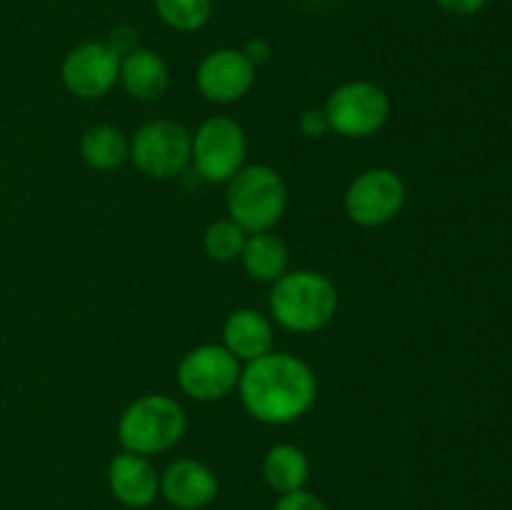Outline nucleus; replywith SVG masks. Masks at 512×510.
I'll return each mask as SVG.
<instances>
[{
  "label": "nucleus",
  "instance_id": "nucleus-1",
  "mask_svg": "<svg viewBox=\"0 0 512 510\" xmlns=\"http://www.w3.org/2000/svg\"><path fill=\"white\" fill-rule=\"evenodd\" d=\"M238 393L250 418L265 425H288L315 405L318 378L298 355L270 350L263 358L243 365Z\"/></svg>",
  "mask_w": 512,
  "mask_h": 510
},
{
  "label": "nucleus",
  "instance_id": "nucleus-2",
  "mask_svg": "<svg viewBox=\"0 0 512 510\" xmlns=\"http://www.w3.org/2000/svg\"><path fill=\"white\" fill-rule=\"evenodd\" d=\"M338 290L318 270H288L270 290V318L290 333H318L338 313Z\"/></svg>",
  "mask_w": 512,
  "mask_h": 510
},
{
  "label": "nucleus",
  "instance_id": "nucleus-3",
  "mask_svg": "<svg viewBox=\"0 0 512 510\" xmlns=\"http://www.w3.org/2000/svg\"><path fill=\"white\" fill-rule=\"evenodd\" d=\"M225 205L228 218L248 235L273 230L288 208V185L273 165H243L228 180Z\"/></svg>",
  "mask_w": 512,
  "mask_h": 510
},
{
  "label": "nucleus",
  "instance_id": "nucleus-4",
  "mask_svg": "<svg viewBox=\"0 0 512 510\" xmlns=\"http://www.w3.org/2000/svg\"><path fill=\"white\" fill-rule=\"evenodd\" d=\"M185 410L175 398L150 393L133 400L118 418V443L135 455H158L180 443L185 433Z\"/></svg>",
  "mask_w": 512,
  "mask_h": 510
},
{
  "label": "nucleus",
  "instance_id": "nucleus-5",
  "mask_svg": "<svg viewBox=\"0 0 512 510\" xmlns=\"http://www.w3.org/2000/svg\"><path fill=\"white\" fill-rule=\"evenodd\" d=\"M330 130L343 138H370L380 133L390 118L388 93L370 80H350L338 85L325 100Z\"/></svg>",
  "mask_w": 512,
  "mask_h": 510
},
{
  "label": "nucleus",
  "instance_id": "nucleus-6",
  "mask_svg": "<svg viewBox=\"0 0 512 510\" xmlns=\"http://www.w3.org/2000/svg\"><path fill=\"white\" fill-rule=\"evenodd\" d=\"M193 155V133L175 120H150L130 138V163L153 180L183 173Z\"/></svg>",
  "mask_w": 512,
  "mask_h": 510
},
{
  "label": "nucleus",
  "instance_id": "nucleus-7",
  "mask_svg": "<svg viewBox=\"0 0 512 510\" xmlns=\"http://www.w3.org/2000/svg\"><path fill=\"white\" fill-rule=\"evenodd\" d=\"M245 155H248V138L238 120L228 115H213L195 130L190 163L205 183H228L245 165Z\"/></svg>",
  "mask_w": 512,
  "mask_h": 510
},
{
  "label": "nucleus",
  "instance_id": "nucleus-8",
  "mask_svg": "<svg viewBox=\"0 0 512 510\" xmlns=\"http://www.w3.org/2000/svg\"><path fill=\"white\" fill-rule=\"evenodd\" d=\"M243 363L225 345L203 343L190 348L178 363L180 390L198 403H215L238 390Z\"/></svg>",
  "mask_w": 512,
  "mask_h": 510
},
{
  "label": "nucleus",
  "instance_id": "nucleus-9",
  "mask_svg": "<svg viewBox=\"0 0 512 510\" xmlns=\"http://www.w3.org/2000/svg\"><path fill=\"white\" fill-rule=\"evenodd\" d=\"M408 188L390 168H368L350 180L345 190V213L360 228H380L403 210Z\"/></svg>",
  "mask_w": 512,
  "mask_h": 510
},
{
  "label": "nucleus",
  "instance_id": "nucleus-10",
  "mask_svg": "<svg viewBox=\"0 0 512 510\" xmlns=\"http://www.w3.org/2000/svg\"><path fill=\"white\" fill-rule=\"evenodd\" d=\"M68 93L83 100H98L118 85L120 55L105 40H85L68 50L60 65Z\"/></svg>",
  "mask_w": 512,
  "mask_h": 510
},
{
  "label": "nucleus",
  "instance_id": "nucleus-11",
  "mask_svg": "<svg viewBox=\"0 0 512 510\" xmlns=\"http://www.w3.org/2000/svg\"><path fill=\"white\" fill-rule=\"evenodd\" d=\"M195 85L210 103H235L255 85V65L238 48H218L205 55Z\"/></svg>",
  "mask_w": 512,
  "mask_h": 510
},
{
  "label": "nucleus",
  "instance_id": "nucleus-12",
  "mask_svg": "<svg viewBox=\"0 0 512 510\" xmlns=\"http://www.w3.org/2000/svg\"><path fill=\"white\" fill-rule=\"evenodd\" d=\"M160 495L178 510H200L218 495V478L200 460L180 458L160 473Z\"/></svg>",
  "mask_w": 512,
  "mask_h": 510
},
{
  "label": "nucleus",
  "instance_id": "nucleus-13",
  "mask_svg": "<svg viewBox=\"0 0 512 510\" xmlns=\"http://www.w3.org/2000/svg\"><path fill=\"white\" fill-rule=\"evenodd\" d=\"M108 488L128 508H148L160 495V473L145 455L123 450L108 463Z\"/></svg>",
  "mask_w": 512,
  "mask_h": 510
},
{
  "label": "nucleus",
  "instance_id": "nucleus-14",
  "mask_svg": "<svg viewBox=\"0 0 512 510\" xmlns=\"http://www.w3.org/2000/svg\"><path fill=\"white\" fill-rule=\"evenodd\" d=\"M118 83L123 85L130 98L153 103V100L163 98L170 88L168 63L155 50L138 45V48L120 58Z\"/></svg>",
  "mask_w": 512,
  "mask_h": 510
},
{
  "label": "nucleus",
  "instance_id": "nucleus-15",
  "mask_svg": "<svg viewBox=\"0 0 512 510\" xmlns=\"http://www.w3.org/2000/svg\"><path fill=\"white\" fill-rule=\"evenodd\" d=\"M273 340V323L255 308L233 310L223 323V345L243 365L268 355Z\"/></svg>",
  "mask_w": 512,
  "mask_h": 510
},
{
  "label": "nucleus",
  "instance_id": "nucleus-16",
  "mask_svg": "<svg viewBox=\"0 0 512 510\" xmlns=\"http://www.w3.org/2000/svg\"><path fill=\"white\" fill-rule=\"evenodd\" d=\"M240 263L243 270L253 280L260 283H275L288 273L290 250L280 235L273 230H263V233H250L245 240V248L240 253Z\"/></svg>",
  "mask_w": 512,
  "mask_h": 510
},
{
  "label": "nucleus",
  "instance_id": "nucleus-17",
  "mask_svg": "<svg viewBox=\"0 0 512 510\" xmlns=\"http://www.w3.org/2000/svg\"><path fill=\"white\" fill-rule=\"evenodd\" d=\"M265 483L280 495L303 490L310 478V460L303 448L293 443H278L265 453L263 460Z\"/></svg>",
  "mask_w": 512,
  "mask_h": 510
},
{
  "label": "nucleus",
  "instance_id": "nucleus-18",
  "mask_svg": "<svg viewBox=\"0 0 512 510\" xmlns=\"http://www.w3.org/2000/svg\"><path fill=\"white\" fill-rule=\"evenodd\" d=\"M80 158L93 170H115L130 158V140L120 128L108 123L90 125L80 138Z\"/></svg>",
  "mask_w": 512,
  "mask_h": 510
},
{
  "label": "nucleus",
  "instance_id": "nucleus-19",
  "mask_svg": "<svg viewBox=\"0 0 512 510\" xmlns=\"http://www.w3.org/2000/svg\"><path fill=\"white\" fill-rule=\"evenodd\" d=\"M155 13L168 28L178 33H195L208 25L213 0H155Z\"/></svg>",
  "mask_w": 512,
  "mask_h": 510
},
{
  "label": "nucleus",
  "instance_id": "nucleus-20",
  "mask_svg": "<svg viewBox=\"0 0 512 510\" xmlns=\"http://www.w3.org/2000/svg\"><path fill=\"white\" fill-rule=\"evenodd\" d=\"M245 240H248V233L235 220L220 218L205 228L203 248L205 255L215 263H233V260H240Z\"/></svg>",
  "mask_w": 512,
  "mask_h": 510
},
{
  "label": "nucleus",
  "instance_id": "nucleus-21",
  "mask_svg": "<svg viewBox=\"0 0 512 510\" xmlns=\"http://www.w3.org/2000/svg\"><path fill=\"white\" fill-rule=\"evenodd\" d=\"M298 125H300V133L310 140L325 138L328 133H333V130H330V120H328V113H325V108L303 110Z\"/></svg>",
  "mask_w": 512,
  "mask_h": 510
},
{
  "label": "nucleus",
  "instance_id": "nucleus-22",
  "mask_svg": "<svg viewBox=\"0 0 512 510\" xmlns=\"http://www.w3.org/2000/svg\"><path fill=\"white\" fill-rule=\"evenodd\" d=\"M273 510H328V505L310 490H295V493L280 495Z\"/></svg>",
  "mask_w": 512,
  "mask_h": 510
},
{
  "label": "nucleus",
  "instance_id": "nucleus-23",
  "mask_svg": "<svg viewBox=\"0 0 512 510\" xmlns=\"http://www.w3.org/2000/svg\"><path fill=\"white\" fill-rule=\"evenodd\" d=\"M105 43H108L110 48L123 58V55H128L130 50L138 48V30L130 28V25H115V28L108 33V38H105Z\"/></svg>",
  "mask_w": 512,
  "mask_h": 510
},
{
  "label": "nucleus",
  "instance_id": "nucleus-24",
  "mask_svg": "<svg viewBox=\"0 0 512 510\" xmlns=\"http://www.w3.org/2000/svg\"><path fill=\"white\" fill-rule=\"evenodd\" d=\"M243 53L245 58L255 65V70H258L260 65H265L270 60V55H273V45H270L265 38H253L245 43Z\"/></svg>",
  "mask_w": 512,
  "mask_h": 510
},
{
  "label": "nucleus",
  "instance_id": "nucleus-25",
  "mask_svg": "<svg viewBox=\"0 0 512 510\" xmlns=\"http://www.w3.org/2000/svg\"><path fill=\"white\" fill-rule=\"evenodd\" d=\"M450 15H475L488 0H435Z\"/></svg>",
  "mask_w": 512,
  "mask_h": 510
}]
</instances>
